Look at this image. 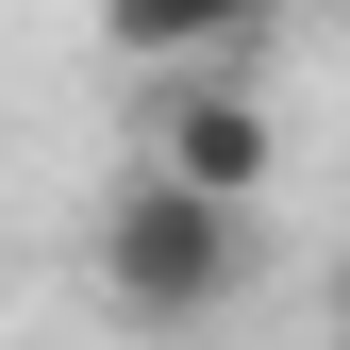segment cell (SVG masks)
Here are the masks:
<instances>
[{"label":"cell","instance_id":"obj_4","mask_svg":"<svg viewBox=\"0 0 350 350\" xmlns=\"http://www.w3.org/2000/svg\"><path fill=\"white\" fill-rule=\"evenodd\" d=\"M334 334H350V284H334Z\"/></svg>","mask_w":350,"mask_h":350},{"label":"cell","instance_id":"obj_1","mask_svg":"<svg viewBox=\"0 0 350 350\" xmlns=\"http://www.w3.org/2000/svg\"><path fill=\"white\" fill-rule=\"evenodd\" d=\"M234 284H250V200H200V184H167V167H134V184L100 200V300L134 334H200Z\"/></svg>","mask_w":350,"mask_h":350},{"label":"cell","instance_id":"obj_5","mask_svg":"<svg viewBox=\"0 0 350 350\" xmlns=\"http://www.w3.org/2000/svg\"><path fill=\"white\" fill-rule=\"evenodd\" d=\"M334 350H350V334H334Z\"/></svg>","mask_w":350,"mask_h":350},{"label":"cell","instance_id":"obj_3","mask_svg":"<svg viewBox=\"0 0 350 350\" xmlns=\"http://www.w3.org/2000/svg\"><path fill=\"white\" fill-rule=\"evenodd\" d=\"M100 33H117V51H134L150 83H167V67H250L267 0H100Z\"/></svg>","mask_w":350,"mask_h":350},{"label":"cell","instance_id":"obj_2","mask_svg":"<svg viewBox=\"0 0 350 350\" xmlns=\"http://www.w3.org/2000/svg\"><path fill=\"white\" fill-rule=\"evenodd\" d=\"M150 167L200 184V200H267V167H284L267 83H250V67H167L150 83Z\"/></svg>","mask_w":350,"mask_h":350}]
</instances>
